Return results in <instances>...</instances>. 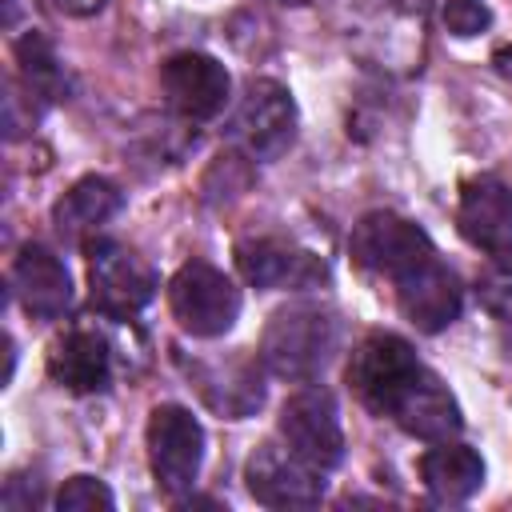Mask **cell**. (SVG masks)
Returning <instances> with one entry per match:
<instances>
[{
    "label": "cell",
    "mask_w": 512,
    "mask_h": 512,
    "mask_svg": "<svg viewBox=\"0 0 512 512\" xmlns=\"http://www.w3.org/2000/svg\"><path fill=\"white\" fill-rule=\"evenodd\" d=\"M348 384L364 408L388 416L416 440H448L464 428L448 384L428 364H420L412 344L396 332H372L352 348Z\"/></svg>",
    "instance_id": "1"
},
{
    "label": "cell",
    "mask_w": 512,
    "mask_h": 512,
    "mask_svg": "<svg viewBox=\"0 0 512 512\" xmlns=\"http://www.w3.org/2000/svg\"><path fill=\"white\" fill-rule=\"evenodd\" d=\"M340 348V316L328 304L296 300L268 316L260 360L284 380H316Z\"/></svg>",
    "instance_id": "2"
},
{
    "label": "cell",
    "mask_w": 512,
    "mask_h": 512,
    "mask_svg": "<svg viewBox=\"0 0 512 512\" xmlns=\"http://www.w3.org/2000/svg\"><path fill=\"white\" fill-rule=\"evenodd\" d=\"M348 256L360 272L380 276V280H400L412 268H420L424 260L436 256L428 232L396 212H368L356 220L352 236H348Z\"/></svg>",
    "instance_id": "3"
},
{
    "label": "cell",
    "mask_w": 512,
    "mask_h": 512,
    "mask_svg": "<svg viewBox=\"0 0 512 512\" xmlns=\"http://www.w3.org/2000/svg\"><path fill=\"white\" fill-rule=\"evenodd\" d=\"M144 440H148V468L156 476V488L180 500L200 476V460H204L200 420L184 404H156L148 412Z\"/></svg>",
    "instance_id": "4"
},
{
    "label": "cell",
    "mask_w": 512,
    "mask_h": 512,
    "mask_svg": "<svg viewBox=\"0 0 512 512\" xmlns=\"http://www.w3.org/2000/svg\"><path fill=\"white\" fill-rule=\"evenodd\" d=\"M88 288H92V304L108 316V320H132L160 288V276L152 272V264L116 244V240H88Z\"/></svg>",
    "instance_id": "5"
},
{
    "label": "cell",
    "mask_w": 512,
    "mask_h": 512,
    "mask_svg": "<svg viewBox=\"0 0 512 512\" xmlns=\"http://www.w3.org/2000/svg\"><path fill=\"white\" fill-rule=\"evenodd\" d=\"M168 304H172L176 324L188 336L212 340V336H224L236 324V316H240V288L216 264L188 260L172 276V284H168Z\"/></svg>",
    "instance_id": "6"
},
{
    "label": "cell",
    "mask_w": 512,
    "mask_h": 512,
    "mask_svg": "<svg viewBox=\"0 0 512 512\" xmlns=\"http://www.w3.org/2000/svg\"><path fill=\"white\" fill-rule=\"evenodd\" d=\"M232 136L256 160H280L296 140V100L276 80H248L232 116Z\"/></svg>",
    "instance_id": "7"
},
{
    "label": "cell",
    "mask_w": 512,
    "mask_h": 512,
    "mask_svg": "<svg viewBox=\"0 0 512 512\" xmlns=\"http://www.w3.org/2000/svg\"><path fill=\"white\" fill-rule=\"evenodd\" d=\"M280 436L284 444L304 456L308 464H316L320 472H332L344 460V428H340V412L328 388H304L292 392L280 408Z\"/></svg>",
    "instance_id": "8"
},
{
    "label": "cell",
    "mask_w": 512,
    "mask_h": 512,
    "mask_svg": "<svg viewBox=\"0 0 512 512\" xmlns=\"http://www.w3.org/2000/svg\"><path fill=\"white\" fill-rule=\"evenodd\" d=\"M244 484L256 504L264 508H312L324 500V472L296 456L288 444L276 448L272 440L260 444L244 464Z\"/></svg>",
    "instance_id": "9"
},
{
    "label": "cell",
    "mask_w": 512,
    "mask_h": 512,
    "mask_svg": "<svg viewBox=\"0 0 512 512\" xmlns=\"http://www.w3.org/2000/svg\"><path fill=\"white\" fill-rule=\"evenodd\" d=\"M160 88L172 112L184 120H212L228 104V68L204 52H176L160 64Z\"/></svg>",
    "instance_id": "10"
},
{
    "label": "cell",
    "mask_w": 512,
    "mask_h": 512,
    "mask_svg": "<svg viewBox=\"0 0 512 512\" xmlns=\"http://www.w3.org/2000/svg\"><path fill=\"white\" fill-rule=\"evenodd\" d=\"M236 268L252 288H316L328 280V264L320 256L276 236L240 240Z\"/></svg>",
    "instance_id": "11"
},
{
    "label": "cell",
    "mask_w": 512,
    "mask_h": 512,
    "mask_svg": "<svg viewBox=\"0 0 512 512\" xmlns=\"http://www.w3.org/2000/svg\"><path fill=\"white\" fill-rule=\"evenodd\" d=\"M456 228L472 248L496 260H512V188L492 176L468 180L460 192Z\"/></svg>",
    "instance_id": "12"
},
{
    "label": "cell",
    "mask_w": 512,
    "mask_h": 512,
    "mask_svg": "<svg viewBox=\"0 0 512 512\" xmlns=\"http://www.w3.org/2000/svg\"><path fill=\"white\" fill-rule=\"evenodd\" d=\"M396 304H400L404 320L416 324L420 332H444L460 316L464 288H460L456 272L440 256H432L396 280Z\"/></svg>",
    "instance_id": "13"
},
{
    "label": "cell",
    "mask_w": 512,
    "mask_h": 512,
    "mask_svg": "<svg viewBox=\"0 0 512 512\" xmlns=\"http://www.w3.org/2000/svg\"><path fill=\"white\" fill-rule=\"evenodd\" d=\"M12 292L36 320H56L72 304V276L64 260L44 244H24L12 264Z\"/></svg>",
    "instance_id": "14"
},
{
    "label": "cell",
    "mask_w": 512,
    "mask_h": 512,
    "mask_svg": "<svg viewBox=\"0 0 512 512\" xmlns=\"http://www.w3.org/2000/svg\"><path fill=\"white\" fill-rule=\"evenodd\" d=\"M184 372L192 376L204 404L212 412H220L224 420H244L264 404V380H260L256 360H248V356L212 360V364H184Z\"/></svg>",
    "instance_id": "15"
},
{
    "label": "cell",
    "mask_w": 512,
    "mask_h": 512,
    "mask_svg": "<svg viewBox=\"0 0 512 512\" xmlns=\"http://www.w3.org/2000/svg\"><path fill=\"white\" fill-rule=\"evenodd\" d=\"M48 376L68 392H104L108 380H112L108 340L88 324L68 328L48 348Z\"/></svg>",
    "instance_id": "16"
},
{
    "label": "cell",
    "mask_w": 512,
    "mask_h": 512,
    "mask_svg": "<svg viewBox=\"0 0 512 512\" xmlns=\"http://www.w3.org/2000/svg\"><path fill=\"white\" fill-rule=\"evenodd\" d=\"M120 208H124V192H120L112 180H104V176H84V180H76V184L56 200L52 224H56V232H60L64 240L88 244V236H92L96 228H104Z\"/></svg>",
    "instance_id": "17"
},
{
    "label": "cell",
    "mask_w": 512,
    "mask_h": 512,
    "mask_svg": "<svg viewBox=\"0 0 512 512\" xmlns=\"http://www.w3.org/2000/svg\"><path fill=\"white\" fill-rule=\"evenodd\" d=\"M420 480L432 492V500H440V504H464L484 484V460L468 444L436 440V448H428L420 456Z\"/></svg>",
    "instance_id": "18"
},
{
    "label": "cell",
    "mask_w": 512,
    "mask_h": 512,
    "mask_svg": "<svg viewBox=\"0 0 512 512\" xmlns=\"http://www.w3.org/2000/svg\"><path fill=\"white\" fill-rule=\"evenodd\" d=\"M16 64H20V72H24V80H28L32 92H40V96H48V100H60V96L68 92L64 68H60V60H56L52 44H48L40 32H24V36L16 40Z\"/></svg>",
    "instance_id": "19"
},
{
    "label": "cell",
    "mask_w": 512,
    "mask_h": 512,
    "mask_svg": "<svg viewBox=\"0 0 512 512\" xmlns=\"http://www.w3.org/2000/svg\"><path fill=\"white\" fill-rule=\"evenodd\" d=\"M112 504L116 500H112L108 484L96 480V476H68L60 484V492H56V508L60 512H108Z\"/></svg>",
    "instance_id": "20"
},
{
    "label": "cell",
    "mask_w": 512,
    "mask_h": 512,
    "mask_svg": "<svg viewBox=\"0 0 512 512\" xmlns=\"http://www.w3.org/2000/svg\"><path fill=\"white\" fill-rule=\"evenodd\" d=\"M436 20L444 24V32L468 40L492 24V8L484 0H436Z\"/></svg>",
    "instance_id": "21"
},
{
    "label": "cell",
    "mask_w": 512,
    "mask_h": 512,
    "mask_svg": "<svg viewBox=\"0 0 512 512\" xmlns=\"http://www.w3.org/2000/svg\"><path fill=\"white\" fill-rule=\"evenodd\" d=\"M480 304L500 324H512V260H504L496 272H488L480 280Z\"/></svg>",
    "instance_id": "22"
},
{
    "label": "cell",
    "mask_w": 512,
    "mask_h": 512,
    "mask_svg": "<svg viewBox=\"0 0 512 512\" xmlns=\"http://www.w3.org/2000/svg\"><path fill=\"white\" fill-rule=\"evenodd\" d=\"M64 12H72V16H88V12H96L104 0H56Z\"/></svg>",
    "instance_id": "23"
},
{
    "label": "cell",
    "mask_w": 512,
    "mask_h": 512,
    "mask_svg": "<svg viewBox=\"0 0 512 512\" xmlns=\"http://www.w3.org/2000/svg\"><path fill=\"white\" fill-rule=\"evenodd\" d=\"M496 68H500L504 76H512V48H500V52H496Z\"/></svg>",
    "instance_id": "24"
},
{
    "label": "cell",
    "mask_w": 512,
    "mask_h": 512,
    "mask_svg": "<svg viewBox=\"0 0 512 512\" xmlns=\"http://www.w3.org/2000/svg\"><path fill=\"white\" fill-rule=\"evenodd\" d=\"M280 4H308V0H280Z\"/></svg>",
    "instance_id": "25"
}]
</instances>
